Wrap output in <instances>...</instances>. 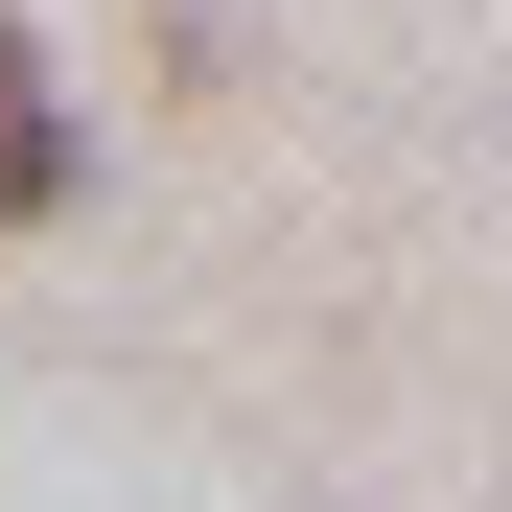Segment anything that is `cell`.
Masks as SVG:
<instances>
[{
  "mask_svg": "<svg viewBox=\"0 0 512 512\" xmlns=\"http://www.w3.org/2000/svg\"><path fill=\"white\" fill-rule=\"evenodd\" d=\"M70 210V94H47V47L0 24V233H47Z\"/></svg>",
  "mask_w": 512,
  "mask_h": 512,
  "instance_id": "6da1fadb",
  "label": "cell"
}]
</instances>
